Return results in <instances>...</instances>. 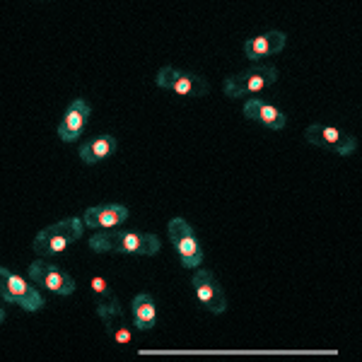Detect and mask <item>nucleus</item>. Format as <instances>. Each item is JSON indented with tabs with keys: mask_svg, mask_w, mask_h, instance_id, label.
Masks as SVG:
<instances>
[{
	"mask_svg": "<svg viewBox=\"0 0 362 362\" xmlns=\"http://www.w3.org/2000/svg\"><path fill=\"white\" fill-rule=\"evenodd\" d=\"M90 249L97 254H143L155 256L160 251V237L138 230H102L90 237Z\"/></svg>",
	"mask_w": 362,
	"mask_h": 362,
	"instance_id": "obj_1",
	"label": "nucleus"
},
{
	"mask_svg": "<svg viewBox=\"0 0 362 362\" xmlns=\"http://www.w3.org/2000/svg\"><path fill=\"white\" fill-rule=\"evenodd\" d=\"M85 220L83 218H68V220H61L56 225H49L34 237V254L42 256V259H51V256L61 254L63 249L75 244L85 232Z\"/></svg>",
	"mask_w": 362,
	"mask_h": 362,
	"instance_id": "obj_2",
	"label": "nucleus"
},
{
	"mask_svg": "<svg viewBox=\"0 0 362 362\" xmlns=\"http://www.w3.org/2000/svg\"><path fill=\"white\" fill-rule=\"evenodd\" d=\"M278 80V70L271 63H259V66L242 70L237 75H230V78L223 83V92L225 97L230 99H242L247 95H254V92L266 90L268 85H273Z\"/></svg>",
	"mask_w": 362,
	"mask_h": 362,
	"instance_id": "obj_3",
	"label": "nucleus"
},
{
	"mask_svg": "<svg viewBox=\"0 0 362 362\" xmlns=\"http://www.w3.org/2000/svg\"><path fill=\"white\" fill-rule=\"evenodd\" d=\"M0 293L5 305H20L25 312H39L44 307L42 293L27 285V280L10 273L8 268H0Z\"/></svg>",
	"mask_w": 362,
	"mask_h": 362,
	"instance_id": "obj_4",
	"label": "nucleus"
},
{
	"mask_svg": "<svg viewBox=\"0 0 362 362\" xmlns=\"http://www.w3.org/2000/svg\"><path fill=\"white\" fill-rule=\"evenodd\" d=\"M167 235H169V239H172L174 249H177L181 266L184 268H201L203 249L196 239L194 227L186 223L184 218H174V220H169V225H167Z\"/></svg>",
	"mask_w": 362,
	"mask_h": 362,
	"instance_id": "obj_5",
	"label": "nucleus"
},
{
	"mask_svg": "<svg viewBox=\"0 0 362 362\" xmlns=\"http://www.w3.org/2000/svg\"><path fill=\"white\" fill-rule=\"evenodd\" d=\"M305 140L309 145H317L321 150H329L341 157H348L358 150V138L348 136L346 131L334 126H324V124H312L305 131Z\"/></svg>",
	"mask_w": 362,
	"mask_h": 362,
	"instance_id": "obj_6",
	"label": "nucleus"
},
{
	"mask_svg": "<svg viewBox=\"0 0 362 362\" xmlns=\"http://www.w3.org/2000/svg\"><path fill=\"white\" fill-rule=\"evenodd\" d=\"M157 87H160V90H172L184 97H203L210 92V85L206 78H201V75H196V73H189V70L172 68V66H165L157 73Z\"/></svg>",
	"mask_w": 362,
	"mask_h": 362,
	"instance_id": "obj_7",
	"label": "nucleus"
},
{
	"mask_svg": "<svg viewBox=\"0 0 362 362\" xmlns=\"http://www.w3.org/2000/svg\"><path fill=\"white\" fill-rule=\"evenodd\" d=\"M29 278L37 285H42L46 293H51V295L70 297L75 293V280L70 278V273H66L61 266L49 264V261H44V259H37L29 266Z\"/></svg>",
	"mask_w": 362,
	"mask_h": 362,
	"instance_id": "obj_8",
	"label": "nucleus"
},
{
	"mask_svg": "<svg viewBox=\"0 0 362 362\" xmlns=\"http://www.w3.org/2000/svg\"><path fill=\"white\" fill-rule=\"evenodd\" d=\"M191 283H194L198 302H201L208 312H213V314H223L225 312L227 300H225V293H223V288H220V283H218V278H215L213 271L201 268V271L194 273Z\"/></svg>",
	"mask_w": 362,
	"mask_h": 362,
	"instance_id": "obj_9",
	"label": "nucleus"
},
{
	"mask_svg": "<svg viewBox=\"0 0 362 362\" xmlns=\"http://www.w3.org/2000/svg\"><path fill=\"white\" fill-rule=\"evenodd\" d=\"M90 114H92V107L85 99H73L70 107L66 109V114H63L61 124H58V138H61L63 143H75V140L83 136Z\"/></svg>",
	"mask_w": 362,
	"mask_h": 362,
	"instance_id": "obj_10",
	"label": "nucleus"
},
{
	"mask_svg": "<svg viewBox=\"0 0 362 362\" xmlns=\"http://www.w3.org/2000/svg\"><path fill=\"white\" fill-rule=\"evenodd\" d=\"M242 114H244V119L256 121V124L271 128V131H283V128L288 126V116L280 112L278 107L264 102V99H249V102H244Z\"/></svg>",
	"mask_w": 362,
	"mask_h": 362,
	"instance_id": "obj_11",
	"label": "nucleus"
},
{
	"mask_svg": "<svg viewBox=\"0 0 362 362\" xmlns=\"http://www.w3.org/2000/svg\"><path fill=\"white\" fill-rule=\"evenodd\" d=\"M285 42H288V37H285L283 32H278V29L276 32L261 34V37H254L244 44V56L254 63H261V61H266V58L280 54V51L285 49Z\"/></svg>",
	"mask_w": 362,
	"mask_h": 362,
	"instance_id": "obj_12",
	"label": "nucleus"
},
{
	"mask_svg": "<svg viewBox=\"0 0 362 362\" xmlns=\"http://www.w3.org/2000/svg\"><path fill=\"white\" fill-rule=\"evenodd\" d=\"M83 220L87 227H95V230H112V227L128 220V208L116 206V203H107V206H97V208L85 210Z\"/></svg>",
	"mask_w": 362,
	"mask_h": 362,
	"instance_id": "obj_13",
	"label": "nucleus"
},
{
	"mask_svg": "<svg viewBox=\"0 0 362 362\" xmlns=\"http://www.w3.org/2000/svg\"><path fill=\"white\" fill-rule=\"evenodd\" d=\"M114 153H116L114 136H99V138H92L80 145V157H83L85 165H99V162H104Z\"/></svg>",
	"mask_w": 362,
	"mask_h": 362,
	"instance_id": "obj_14",
	"label": "nucleus"
},
{
	"mask_svg": "<svg viewBox=\"0 0 362 362\" xmlns=\"http://www.w3.org/2000/svg\"><path fill=\"white\" fill-rule=\"evenodd\" d=\"M131 312H133V324L136 329L140 331H150L157 321V307H155V300L150 295H136L131 305Z\"/></svg>",
	"mask_w": 362,
	"mask_h": 362,
	"instance_id": "obj_15",
	"label": "nucleus"
},
{
	"mask_svg": "<svg viewBox=\"0 0 362 362\" xmlns=\"http://www.w3.org/2000/svg\"><path fill=\"white\" fill-rule=\"evenodd\" d=\"M97 317L107 326V324H112L114 319L124 317V309H121L119 300L114 297V300H109V302H97Z\"/></svg>",
	"mask_w": 362,
	"mask_h": 362,
	"instance_id": "obj_16",
	"label": "nucleus"
},
{
	"mask_svg": "<svg viewBox=\"0 0 362 362\" xmlns=\"http://www.w3.org/2000/svg\"><path fill=\"white\" fill-rule=\"evenodd\" d=\"M107 329V334L109 336H114V341L116 343H131V329H128V324L124 321V317H119V319H114L112 324H107L104 326Z\"/></svg>",
	"mask_w": 362,
	"mask_h": 362,
	"instance_id": "obj_17",
	"label": "nucleus"
},
{
	"mask_svg": "<svg viewBox=\"0 0 362 362\" xmlns=\"http://www.w3.org/2000/svg\"><path fill=\"white\" fill-rule=\"evenodd\" d=\"M92 295H95V302H109L114 300V290L109 288V283L104 278H92Z\"/></svg>",
	"mask_w": 362,
	"mask_h": 362,
	"instance_id": "obj_18",
	"label": "nucleus"
}]
</instances>
